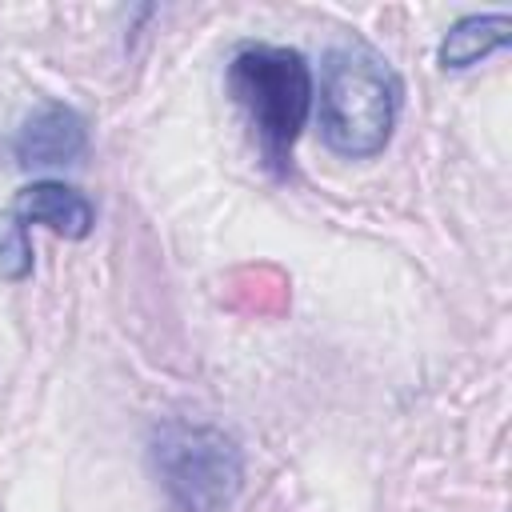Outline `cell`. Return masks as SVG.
Instances as JSON below:
<instances>
[{"mask_svg":"<svg viewBox=\"0 0 512 512\" xmlns=\"http://www.w3.org/2000/svg\"><path fill=\"white\" fill-rule=\"evenodd\" d=\"M400 76L364 44H336L320 64V136L336 156H376L400 116Z\"/></svg>","mask_w":512,"mask_h":512,"instance_id":"1","label":"cell"},{"mask_svg":"<svg viewBox=\"0 0 512 512\" xmlns=\"http://www.w3.org/2000/svg\"><path fill=\"white\" fill-rule=\"evenodd\" d=\"M228 96L244 112L260 160L284 176L296 136L312 112V68L296 48L248 44L228 60Z\"/></svg>","mask_w":512,"mask_h":512,"instance_id":"2","label":"cell"},{"mask_svg":"<svg viewBox=\"0 0 512 512\" xmlns=\"http://www.w3.org/2000/svg\"><path fill=\"white\" fill-rule=\"evenodd\" d=\"M148 456L176 512H228L244 488V452L224 428L168 420L152 432Z\"/></svg>","mask_w":512,"mask_h":512,"instance_id":"3","label":"cell"},{"mask_svg":"<svg viewBox=\"0 0 512 512\" xmlns=\"http://www.w3.org/2000/svg\"><path fill=\"white\" fill-rule=\"evenodd\" d=\"M88 152V124L68 104H40L12 136V156L20 168H60Z\"/></svg>","mask_w":512,"mask_h":512,"instance_id":"4","label":"cell"},{"mask_svg":"<svg viewBox=\"0 0 512 512\" xmlns=\"http://www.w3.org/2000/svg\"><path fill=\"white\" fill-rule=\"evenodd\" d=\"M12 212H20L28 224H44L48 232L64 236V240H84L96 224V208L92 200L60 180H32L28 188L16 192Z\"/></svg>","mask_w":512,"mask_h":512,"instance_id":"5","label":"cell"},{"mask_svg":"<svg viewBox=\"0 0 512 512\" xmlns=\"http://www.w3.org/2000/svg\"><path fill=\"white\" fill-rule=\"evenodd\" d=\"M508 32H512V20H508L504 12L460 16V20L444 32V40H440V48H436L440 68L460 72V68L480 64L484 56H492V52H500V48L508 44Z\"/></svg>","mask_w":512,"mask_h":512,"instance_id":"6","label":"cell"},{"mask_svg":"<svg viewBox=\"0 0 512 512\" xmlns=\"http://www.w3.org/2000/svg\"><path fill=\"white\" fill-rule=\"evenodd\" d=\"M32 276V236L28 220L12 208L0 212V280L20 284Z\"/></svg>","mask_w":512,"mask_h":512,"instance_id":"7","label":"cell"}]
</instances>
